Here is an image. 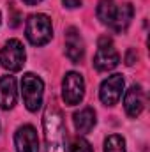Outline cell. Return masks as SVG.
<instances>
[{
  "label": "cell",
  "instance_id": "cell-1",
  "mask_svg": "<svg viewBox=\"0 0 150 152\" xmlns=\"http://www.w3.org/2000/svg\"><path fill=\"white\" fill-rule=\"evenodd\" d=\"M42 126H44L46 152H67L64 120H62V113L55 103H50L46 106L44 117H42Z\"/></svg>",
  "mask_w": 150,
  "mask_h": 152
},
{
  "label": "cell",
  "instance_id": "cell-2",
  "mask_svg": "<svg viewBox=\"0 0 150 152\" xmlns=\"http://www.w3.org/2000/svg\"><path fill=\"white\" fill-rule=\"evenodd\" d=\"M27 39L30 41V44L34 46H44L46 42H50L53 37V27H51V20L46 14H32L27 20Z\"/></svg>",
  "mask_w": 150,
  "mask_h": 152
},
{
  "label": "cell",
  "instance_id": "cell-3",
  "mask_svg": "<svg viewBox=\"0 0 150 152\" xmlns=\"http://www.w3.org/2000/svg\"><path fill=\"white\" fill-rule=\"evenodd\" d=\"M21 92H23V101L25 106L30 112H37L42 103V94H44V83L42 80L36 76L34 73H27L21 78Z\"/></svg>",
  "mask_w": 150,
  "mask_h": 152
},
{
  "label": "cell",
  "instance_id": "cell-4",
  "mask_svg": "<svg viewBox=\"0 0 150 152\" xmlns=\"http://www.w3.org/2000/svg\"><path fill=\"white\" fill-rule=\"evenodd\" d=\"M25 64V48L18 39H9L0 50V66L7 71H20Z\"/></svg>",
  "mask_w": 150,
  "mask_h": 152
},
{
  "label": "cell",
  "instance_id": "cell-5",
  "mask_svg": "<svg viewBox=\"0 0 150 152\" xmlns=\"http://www.w3.org/2000/svg\"><path fill=\"white\" fill-rule=\"evenodd\" d=\"M120 62V55L113 44L110 37H101L99 39V46H97V53L94 57V67L97 71H111L118 66Z\"/></svg>",
  "mask_w": 150,
  "mask_h": 152
},
{
  "label": "cell",
  "instance_id": "cell-6",
  "mask_svg": "<svg viewBox=\"0 0 150 152\" xmlns=\"http://www.w3.org/2000/svg\"><path fill=\"white\" fill-rule=\"evenodd\" d=\"M85 96V81L79 73H67L62 80V97L67 106H74L83 101Z\"/></svg>",
  "mask_w": 150,
  "mask_h": 152
},
{
  "label": "cell",
  "instance_id": "cell-7",
  "mask_svg": "<svg viewBox=\"0 0 150 152\" xmlns=\"http://www.w3.org/2000/svg\"><path fill=\"white\" fill-rule=\"evenodd\" d=\"M124 78L122 75H111L108 76L103 83H101V88H99V97L101 101L106 104V106H115L120 97H122V92H124Z\"/></svg>",
  "mask_w": 150,
  "mask_h": 152
},
{
  "label": "cell",
  "instance_id": "cell-8",
  "mask_svg": "<svg viewBox=\"0 0 150 152\" xmlns=\"http://www.w3.org/2000/svg\"><path fill=\"white\" fill-rule=\"evenodd\" d=\"M14 145H16V152H39V138L34 126L27 124L18 127L14 134Z\"/></svg>",
  "mask_w": 150,
  "mask_h": 152
},
{
  "label": "cell",
  "instance_id": "cell-9",
  "mask_svg": "<svg viewBox=\"0 0 150 152\" xmlns=\"http://www.w3.org/2000/svg\"><path fill=\"white\" fill-rule=\"evenodd\" d=\"M66 55L69 57V60L73 64H79L85 55L83 39L79 36L78 28H74V27H69L66 30Z\"/></svg>",
  "mask_w": 150,
  "mask_h": 152
},
{
  "label": "cell",
  "instance_id": "cell-10",
  "mask_svg": "<svg viewBox=\"0 0 150 152\" xmlns=\"http://www.w3.org/2000/svg\"><path fill=\"white\" fill-rule=\"evenodd\" d=\"M124 108H125V113L131 118L140 117V113L143 112V108H145V92H143V88L140 85H133L125 92Z\"/></svg>",
  "mask_w": 150,
  "mask_h": 152
},
{
  "label": "cell",
  "instance_id": "cell-11",
  "mask_svg": "<svg viewBox=\"0 0 150 152\" xmlns=\"http://www.w3.org/2000/svg\"><path fill=\"white\" fill-rule=\"evenodd\" d=\"M18 92H16V80L12 76L0 78V108L11 110L16 104Z\"/></svg>",
  "mask_w": 150,
  "mask_h": 152
},
{
  "label": "cell",
  "instance_id": "cell-12",
  "mask_svg": "<svg viewBox=\"0 0 150 152\" xmlns=\"http://www.w3.org/2000/svg\"><path fill=\"white\" fill-rule=\"evenodd\" d=\"M133 16H134L133 4H129V2L117 4V12H115V18H113V23L110 25V28L115 32H125L127 27L131 25Z\"/></svg>",
  "mask_w": 150,
  "mask_h": 152
},
{
  "label": "cell",
  "instance_id": "cell-13",
  "mask_svg": "<svg viewBox=\"0 0 150 152\" xmlns=\"http://www.w3.org/2000/svg\"><path fill=\"white\" fill-rule=\"evenodd\" d=\"M73 120H74L76 131L79 134H87L95 126V112L92 108H83V110L76 112L74 117H73Z\"/></svg>",
  "mask_w": 150,
  "mask_h": 152
},
{
  "label": "cell",
  "instance_id": "cell-14",
  "mask_svg": "<svg viewBox=\"0 0 150 152\" xmlns=\"http://www.w3.org/2000/svg\"><path fill=\"white\" fill-rule=\"evenodd\" d=\"M117 12V2L115 0H101L97 5V18L101 20L103 25H111L113 18Z\"/></svg>",
  "mask_w": 150,
  "mask_h": 152
},
{
  "label": "cell",
  "instance_id": "cell-15",
  "mask_svg": "<svg viewBox=\"0 0 150 152\" xmlns=\"http://www.w3.org/2000/svg\"><path fill=\"white\" fill-rule=\"evenodd\" d=\"M104 152H125V140L120 134H111L104 140Z\"/></svg>",
  "mask_w": 150,
  "mask_h": 152
},
{
  "label": "cell",
  "instance_id": "cell-16",
  "mask_svg": "<svg viewBox=\"0 0 150 152\" xmlns=\"http://www.w3.org/2000/svg\"><path fill=\"white\" fill-rule=\"evenodd\" d=\"M71 152H94V151H92V147H90V143L87 140L76 138L73 142V145H71Z\"/></svg>",
  "mask_w": 150,
  "mask_h": 152
},
{
  "label": "cell",
  "instance_id": "cell-17",
  "mask_svg": "<svg viewBox=\"0 0 150 152\" xmlns=\"http://www.w3.org/2000/svg\"><path fill=\"white\" fill-rule=\"evenodd\" d=\"M62 2H64V5H66V7H69V9L79 7V5L83 4V0H62Z\"/></svg>",
  "mask_w": 150,
  "mask_h": 152
},
{
  "label": "cell",
  "instance_id": "cell-18",
  "mask_svg": "<svg viewBox=\"0 0 150 152\" xmlns=\"http://www.w3.org/2000/svg\"><path fill=\"white\" fill-rule=\"evenodd\" d=\"M23 2H25L27 5H36V4H39V2H41V0H23Z\"/></svg>",
  "mask_w": 150,
  "mask_h": 152
},
{
  "label": "cell",
  "instance_id": "cell-19",
  "mask_svg": "<svg viewBox=\"0 0 150 152\" xmlns=\"http://www.w3.org/2000/svg\"><path fill=\"white\" fill-rule=\"evenodd\" d=\"M0 23H2V16H0Z\"/></svg>",
  "mask_w": 150,
  "mask_h": 152
}]
</instances>
